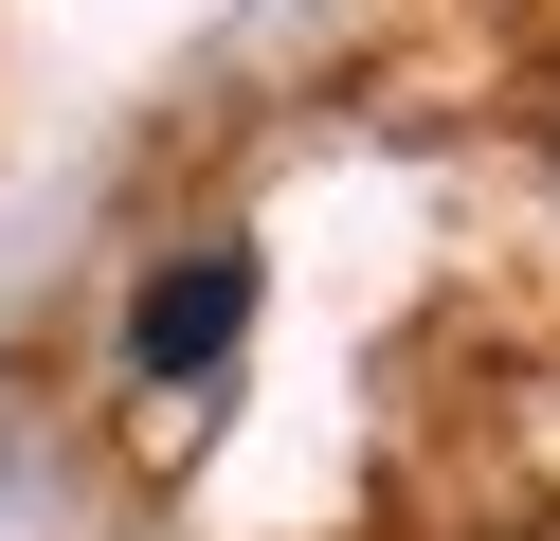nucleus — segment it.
Listing matches in <instances>:
<instances>
[{
	"mask_svg": "<svg viewBox=\"0 0 560 541\" xmlns=\"http://www.w3.org/2000/svg\"><path fill=\"white\" fill-rule=\"evenodd\" d=\"M235 325H254V252H182V271L127 307V379H199Z\"/></svg>",
	"mask_w": 560,
	"mask_h": 541,
	"instance_id": "obj_1",
	"label": "nucleus"
}]
</instances>
